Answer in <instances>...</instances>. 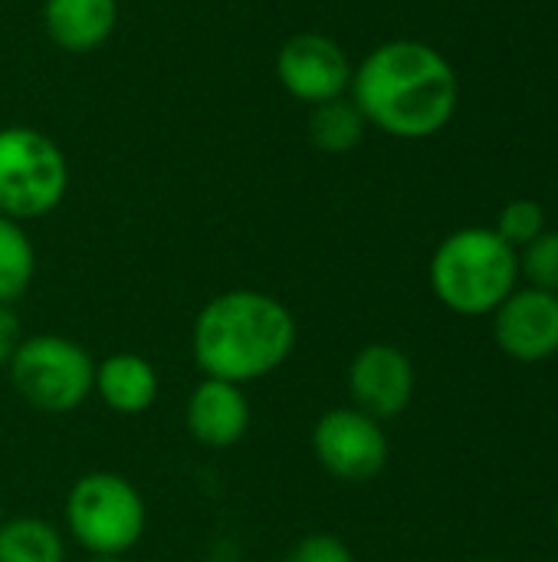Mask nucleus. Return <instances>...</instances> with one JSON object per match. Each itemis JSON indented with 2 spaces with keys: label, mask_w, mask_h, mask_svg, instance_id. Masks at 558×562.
I'll list each match as a JSON object with an SVG mask.
<instances>
[{
  "label": "nucleus",
  "mask_w": 558,
  "mask_h": 562,
  "mask_svg": "<svg viewBox=\"0 0 558 562\" xmlns=\"http://www.w3.org/2000/svg\"><path fill=\"white\" fill-rule=\"evenodd\" d=\"M349 99L372 128L421 142L451 125L460 102V79L437 46L424 40H388L355 66Z\"/></svg>",
  "instance_id": "f257e3e1"
},
{
  "label": "nucleus",
  "mask_w": 558,
  "mask_h": 562,
  "mask_svg": "<svg viewBox=\"0 0 558 562\" xmlns=\"http://www.w3.org/2000/svg\"><path fill=\"white\" fill-rule=\"evenodd\" d=\"M296 336V316L283 300L240 286L201 306L191 329V352L204 379L250 385L293 356Z\"/></svg>",
  "instance_id": "f03ea898"
},
{
  "label": "nucleus",
  "mask_w": 558,
  "mask_h": 562,
  "mask_svg": "<svg viewBox=\"0 0 558 562\" xmlns=\"http://www.w3.org/2000/svg\"><path fill=\"white\" fill-rule=\"evenodd\" d=\"M520 280V250L493 227H460L447 234L431 257L434 296L460 316L493 313Z\"/></svg>",
  "instance_id": "7ed1b4c3"
},
{
  "label": "nucleus",
  "mask_w": 558,
  "mask_h": 562,
  "mask_svg": "<svg viewBox=\"0 0 558 562\" xmlns=\"http://www.w3.org/2000/svg\"><path fill=\"white\" fill-rule=\"evenodd\" d=\"M145 524V497L115 471L82 474L66 494V530L89 557H125L141 543Z\"/></svg>",
  "instance_id": "20e7f679"
},
{
  "label": "nucleus",
  "mask_w": 558,
  "mask_h": 562,
  "mask_svg": "<svg viewBox=\"0 0 558 562\" xmlns=\"http://www.w3.org/2000/svg\"><path fill=\"white\" fill-rule=\"evenodd\" d=\"M69 191V161L62 148L39 128H0V214L10 221H36L53 214Z\"/></svg>",
  "instance_id": "39448f33"
},
{
  "label": "nucleus",
  "mask_w": 558,
  "mask_h": 562,
  "mask_svg": "<svg viewBox=\"0 0 558 562\" xmlns=\"http://www.w3.org/2000/svg\"><path fill=\"white\" fill-rule=\"evenodd\" d=\"M7 372L13 392L33 412L69 415L92 395L95 362L79 342L66 336L39 333L30 339L23 336Z\"/></svg>",
  "instance_id": "423d86ee"
},
{
  "label": "nucleus",
  "mask_w": 558,
  "mask_h": 562,
  "mask_svg": "<svg viewBox=\"0 0 558 562\" xmlns=\"http://www.w3.org/2000/svg\"><path fill=\"white\" fill-rule=\"evenodd\" d=\"M312 454L326 474L345 484H365L388 464V438L382 422L355 405L329 408L312 425Z\"/></svg>",
  "instance_id": "0eeeda50"
},
{
  "label": "nucleus",
  "mask_w": 558,
  "mask_h": 562,
  "mask_svg": "<svg viewBox=\"0 0 558 562\" xmlns=\"http://www.w3.org/2000/svg\"><path fill=\"white\" fill-rule=\"evenodd\" d=\"M352 72H355V66H352L349 53L332 36L316 33V30L293 33L276 53L280 86L293 99L306 102L309 109L319 102L349 95Z\"/></svg>",
  "instance_id": "6e6552de"
},
{
  "label": "nucleus",
  "mask_w": 558,
  "mask_h": 562,
  "mask_svg": "<svg viewBox=\"0 0 558 562\" xmlns=\"http://www.w3.org/2000/svg\"><path fill=\"white\" fill-rule=\"evenodd\" d=\"M352 405L378 422L401 415L414 398V366L391 342L362 346L345 372Z\"/></svg>",
  "instance_id": "1a4fd4ad"
},
{
  "label": "nucleus",
  "mask_w": 558,
  "mask_h": 562,
  "mask_svg": "<svg viewBox=\"0 0 558 562\" xmlns=\"http://www.w3.org/2000/svg\"><path fill=\"white\" fill-rule=\"evenodd\" d=\"M493 336L516 362L553 359L558 352V296L536 286H516L493 310Z\"/></svg>",
  "instance_id": "9d476101"
},
{
  "label": "nucleus",
  "mask_w": 558,
  "mask_h": 562,
  "mask_svg": "<svg viewBox=\"0 0 558 562\" xmlns=\"http://www.w3.org/2000/svg\"><path fill=\"white\" fill-rule=\"evenodd\" d=\"M187 431L197 445L224 451L243 441L250 431V402L243 385L224 379H201L184 408Z\"/></svg>",
  "instance_id": "9b49d317"
},
{
  "label": "nucleus",
  "mask_w": 558,
  "mask_h": 562,
  "mask_svg": "<svg viewBox=\"0 0 558 562\" xmlns=\"http://www.w3.org/2000/svg\"><path fill=\"white\" fill-rule=\"evenodd\" d=\"M118 26V0H43V30L62 53H92Z\"/></svg>",
  "instance_id": "f8f14e48"
},
{
  "label": "nucleus",
  "mask_w": 558,
  "mask_h": 562,
  "mask_svg": "<svg viewBox=\"0 0 558 562\" xmlns=\"http://www.w3.org/2000/svg\"><path fill=\"white\" fill-rule=\"evenodd\" d=\"M92 392L115 415H145L161 392V379L145 356L115 352V356L95 362Z\"/></svg>",
  "instance_id": "ddd939ff"
},
{
  "label": "nucleus",
  "mask_w": 558,
  "mask_h": 562,
  "mask_svg": "<svg viewBox=\"0 0 558 562\" xmlns=\"http://www.w3.org/2000/svg\"><path fill=\"white\" fill-rule=\"evenodd\" d=\"M62 533L43 517H7L0 524V562H62Z\"/></svg>",
  "instance_id": "4468645a"
},
{
  "label": "nucleus",
  "mask_w": 558,
  "mask_h": 562,
  "mask_svg": "<svg viewBox=\"0 0 558 562\" xmlns=\"http://www.w3.org/2000/svg\"><path fill=\"white\" fill-rule=\"evenodd\" d=\"M365 128L368 122L349 95L319 102L309 109V142L326 155H345L358 148L365 138Z\"/></svg>",
  "instance_id": "2eb2a0df"
},
{
  "label": "nucleus",
  "mask_w": 558,
  "mask_h": 562,
  "mask_svg": "<svg viewBox=\"0 0 558 562\" xmlns=\"http://www.w3.org/2000/svg\"><path fill=\"white\" fill-rule=\"evenodd\" d=\"M36 250L20 221L0 214V303L13 306L33 283Z\"/></svg>",
  "instance_id": "dca6fc26"
},
{
  "label": "nucleus",
  "mask_w": 558,
  "mask_h": 562,
  "mask_svg": "<svg viewBox=\"0 0 558 562\" xmlns=\"http://www.w3.org/2000/svg\"><path fill=\"white\" fill-rule=\"evenodd\" d=\"M493 231H497L513 250H523V247H529L543 231H549V227H546V211H543V204L533 201V198H513V201L503 204V211H500Z\"/></svg>",
  "instance_id": "f3484780"
},
{
  "label": "nucleus",
  "mask_w": 558,
  "mask_h": 562,
  "mask_svg": "<svg viewBox=\"0 0 558 562\" xmlns=\"http://www.w3.org/2000/svg\"><path fill=\"white\" fill-rule=\"evenodd\" d=\"M520 277H526L529 286L558 296V231H543L529 247H523Z\"/></svg>",
  "instance_id": "a211bd4d"
},
{
  "label": "nucleus",
  "mask_w": 558,
  "mask_h": 562,
  "mask_svg": "<svg viewBox=\"0 0 558 562\" xmlns=\"http://www.w3.org/2000/svg\"><path fill=\"white\" fill-rule=\"evenodd\" d=\"M283 562H355V553L335 533H306Z\"/></svg>",
  "instance_id": "6ab92c4d"
},
{
  "label": "nucleus",
  "mask_w": 558,
  "mask_h": 562,
  "mask_svg": "<svg viewBox=\"0 0 558 562\" xmlns=\"http://www.w3.org/2000/svg\"><path fill=\"white\" fill-rule=\"evenodd\" d=\"M23 342V329H20V316L13 313V306L0 303V369L10 366L16 346Z\"/></svg>",
  "instance_id": "aec40b11"
},
{
  "label": "nucleus",
  "mask_w": 558,
  "mask_h": 562,
  "mask_svg": "<svg viewBox=\"0 0 558 562\" xmlns=\"http://www.w3.org/2000/svg\"><path fill=\"white\" fill-rule=\"evenodd\" d=\"M92 562H122V557H92Z\"/></svg>",
  "instance_id": "412c9836"
},
{
  "label": "nucleus",
  "mask_w": 558,
  "mask_h": 562,
  "mask_svg": "<svg viewBox=\"0 0 558 562\" xmlns=\"http://www.w3.org/2000/svg\"><path fill=\"white\" fill-rule=\"evenodd\" d=\"M3 520H7V517H3V507H0V524H3Z\"/></svg>",
  "instance_id": "4be33fe9"
},
{
  "label": "nucleus",
  "mask_w": 558,
  "mask_h": 562,
  "mask_svg": "<svg viewBox=\"0 0 558 562\" xmlns=\"http://www.w3.org/2000/svg\"><path fill=\"white\" fill-rule=\"evenodd\" d=\"M470 562H497V560H470Z\"/></svg>",
  "instance_id": "5701e85b"
},
{
  "label": "nucleus",
  "mask_w": 558,
  "mask_h": 562,
  "mask_svg": "<svg viewBox=\"0 0 558 562\" xmlns=\"http://www.w3.org/2000/svg\"><path fill=\"white\" fill-rule=\"evenodd\" d=\"M556 530H558V507H556Z\"/></svg>",
  "instance_id": "b1692460"
}]
</instances>
